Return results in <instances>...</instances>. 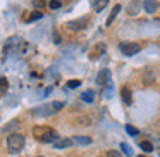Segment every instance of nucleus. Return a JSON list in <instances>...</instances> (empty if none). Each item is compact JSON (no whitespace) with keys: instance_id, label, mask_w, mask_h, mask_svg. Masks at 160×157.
<instances>
[{"instance_id":"9d476101","label":"nucleus","mask_w":160,"mask_h":157,"mask_svg":"<svg viewBox=\"0 0 160 157\" xmlns=\"http://www.w3.org/2000/svg\"><path fill=\"white\" fill-rule=\"evenodd\" d=\"M72 143H76V145H90V143H91V138H90V136H81V135H78V136H74V138H72Z\"/></svg>"},{"instance_id":"ddd939ff","label":"nucleus","mask_w":160,"mask_h":157,"mask_svg":"<svg viewBox=\"0 0 160 157\" xmlns=\"http://www.w3.org/2000/svg\"><path fill=\"white\" fill-rule=\"evenodd\" d=\"M81 100L88 102V104H91V102L95 100V92L93 90H86L83 95H81Z\"/></svg>"},{"instance_id":"f03ea898","label":"nucleus","mask_w":160,"mask_h":157,"mask_svg":"<svg viewBox=\"0 0 160 157\" xmlns=\"http://www.w3.org/2000/svg\"><path fill=\"white\" fill-rule=\"evenodd\" d=\"M64 107V102H50V104L40 105V107L33 109V116H40V118H47V116H52L55 112H59L60 109Z\"/></svg>"},{"instance_id":"aec40b11","label":"nucleus","mask_w":160,"mask_h":157,"mask_svg":"<svg viewBox=\"0 0 160 157\" xmlns=\"http://www.w3.org/2000/svg\"><path fill=\"white\" fill-rule=\"evenodd\" d=\"M79 85H81L79 80H71V81H67V88H78Z\"/></svg>"},{"instance_id":"4468645a","label":"nucleus","mask_w":160,"mask_h":157,"mask_svg":"<svg viewBox=\"0 0 160 157\" xmlns=\"http://www.w3.org/2000/svg\"><path fill=\"white\" fill-rule=\"evenodd\" d=\"M43 18V12L42 11H36V12H33L29 18H26V21L28 23H33V21H38V19H42Z\"/></svg>"},{"instance_id":"f257e3e1","label":"nucleus","mask_w":160,"mask_h":157,"mask_svg":"<svg viewBox=\"0 0 160 157\" xmlns=\"http://www.w3.org/2000/svg\"><path fill=\"white\" fill-rule=\"evenodd\" d=\"M33 135H35V138L42 143H53L59 138L55 129L48 128V126H35V128H33Z\"/></svg>"},{"instance_id":"1a4fd4ad","label":"nucleus","mask_w":160,"mask_h":157,"mask_svg":"<svg viewBox=\"0 0 160 157\" xmlns=\"http://www.w3.org/2000/svg\"><path fill=\"white\" fill-rule=\"evenodd\" d=\"M71 145H72V140H69V138H57L53 142L55 149H66V147H71Z\"/></svg>"},{"instance_id":"39448f33","label":"nucleus","mask_w":160,"mask_h":157,"mask_svg":"<svg viewBox=\"0 0 160 157\" xmlns=\"http://www.w3.org/2000/svg\"><path fill=\"white\" fill-rule=\"evenodd\" d=\"M86 24H88V18H83V19H76V21H69L67 28L71 31H81V29L86 28Z\"/></svg>"},{"instance_id":"6e6552de","label":"nucleus","mask_w":160,"mask_h":157,"mask_svg":"<svg viewBox=\"0 0 160 157\" xmlns=\"http://www.w3.org/2000/svg\"><path fill=\"white\" fill-rule=\"evenodd\" d=\"M121 97H122V100H124V104H128V105H131V104H132L131 90H129L128 86H122V88H121Z\"/></svg>"},{"instance_id":"a211bd4d","label":"nucleus","mask_w":160,"mask_h":157,"mask_svg":"<svg viewBox=\"0 0 160 157\" xmlns=\"http://www.w3.org/2000/svg\"><path fill=\"white\" fill-rule=\"evenodd\" d=\"M139 147H141V150H145V152H152V150H153V145L150 142H141V143H139Z\"/></svg>"},{"instance_id":"7ed1b4c3","label":"nucleus","mask_w":160,"mask_h":157,"mask_svg":"<svg viewBox=\"0 0 160 157\" xmlns=\"http://www.w3.org/2000/svg\"><path fill=\"white\" fill-rule=\"evenodd\" d=\"M24 143H26V140L21 133H12V135L7 136V147H9V152H12V154H18L19 150H22Z\"/></svg>"},{"instance_id":"6ab92c4d","label":"nucleus","mask_w":160,"mask_h":157,"mask_svg":"<svg viewBox=\"0 0 160 157\" xmlns=\"http://www.w3.org/2000/svg\"><path fill=\"white\" fill-rule=\"evenodd\" d=\"M7 80H5V78H0V93H5V92H7Z\"/></svg>"},{"instance_id":"2eb2a0df","label":"nucleus","mask_w":160,"mask_h":157,"mask_svg":"<svg viewBox=\"0 0 160 157\" xmlns=\"http://www.w3.org/2000/svg\"><path fill=\"white\" fill-rule=\"evenodd\" d=\"M126 131H128L131 136H138L139 135V129L134 128V126H131V124H126Z\"/></svg>"},{"instance_id":"dca6fc26","label":"nucleus","mask_w":160,"mask_h":157,"mask_svg":"<svg viewBox=\"0 0 160 157\" xmlns=\"http://www.w3.org/2000/svg\"><path fill=\"white\" fill-rule=\"evenodd\" d=\"M121 150L124 152V155H128V157L132 155V150H131V147H129L128 143H121Z\"/></svg>"},{"instance_id":"5701e85b","label":"nucleus","mask_w":160,"mask_h":157,"mask_svg":"<svg viewBox=\"0 0 160 157\" xmlns=\"http://www.w3.org/2000/svg\"><path fill=\"white\" fill-rule=\"evenodd\" d=\"M103 50H105L103 45H98V47H97V52H103ZM97 57H100V54H95V55H91V59H97Z\"/></svg>"},{"instance_id":"0eeeda50","label":"nucleus","mask_w":160,"mask_h":157,"mask_svg":"<svg viewBox=\"0 0 160 157\" xmlns=\"http://www.w3.org/2000/svg\"><path fill=\"white\" fill-rule=\"evenodd\" d=\"M143 7H145V11L148 12V14H155L158 5H157L155 0H145V2H143Z\"/></svg>"},{"instance_id":"b1692460","label":"nucleus","mask_w":160,"mask_h":157,"mask_svg":"<svg viewBox=\"0 0 160 157\" xmlns=\"http://www.w3.org/2000/svg\"><path fill=\"white\" fill-rule=\"evenodd\" d=\"M138 157H145V155H138Z\"/></svg>"},{"instance_id":"412c9836","label":"nucleus","mask_w":160,"mask_h":157,"mask_svg":"<svg viewBox=\"0 0 160 157\" xmlns=\"http://www.w3.org/2000/svg\"><path fill=\"white\" fill-rule=\"evenodd\" d=\"M48 5H50V9H60L62 7V2H60V0H52Z\"/></svg>"},{"instance_id":"f3484780","label":"nucleus","mask_w":160,"mask_h":157,"mask_svg":"<svg viewBox=\"0 0 160 157\" xmlns=\"http://www.w3.org/2000/svg\"><path fill=\"white\" fill-rule=\"evenodd\" d=\"M31 2H33V5H35L36 9H40V11L45 9V5H47V0H31Z\"/></svg>"},{"instance_id":"20e7f679","label":"nucleus","mask_w":160,"mask_h":157,"mask_svg":"<svg viewBox=\"0 0 160 157\" xmlns=\"http://www.w3.org/2000/svg\"><path fill=\"white\" fill-rule=\"evenodd\" d=\"M119 49H121V52L124 54V55H128V57H131V55H134V54H138L139 50H141V47L138 45V43H131V42H124V43H121L119 45Z\"/></svg>"},{"instance_id":"f8f14e48","label":"nucleus","mask_w":160,"mask_h":157,"mask_svg":"<svg viewBox=\"0 0 160 157\" xmlns=\"http://www.w3.org/2000/svg\"><path fill=\"white\" fill-rule=\"evenodd\" d=\"M107 4H108V0H95V4H93V9H95V12H100V11H103V9L107 7Z\"/></svg>"},{"instance_id":"423d86ee","label":"nucleus","mask_w":160,"mask_h":157,"mask_svg":"<svg viewBox=\"0 0 160 157\" xmlns=\"http://www.w3.org/2000/svg\"><path fill=\"white\" fill-rule=\"evenodd\" d=\"M108 81H110V71L102 69L100 73H98V76H97V83L100 85V86H105V85H108Z\"/></svg>"},{"instance_id":"9b49d317","label":"nucleus","mask_w":160,"mask_h":157,"mask_svg":"<svg viewBox=\"0 0 160 157\" xmlns=\"http://www.w3.org/2000/svg\"><path fill=\"white\" fill-rule=\"evenodd\" d=\"M121 9H122V7H121V5H119V4L115 5L114 9H112L110 16H108V19H107V26H110V24H112V21H114V19L117 18V14H119V12H121Z\"/></svg>"},{"instance_id":"4be33fe9","label":"nucleus","mask_w":160,"mask_h":157,"mask_svg":"<svg viewBox=\"0 0 160 157\" xmlns=\"http://www.w3.org/2000/svg\"><path fill=\"white\" fill-rule=\"evenodd\" d=\"M107 157H122V155H121V152H119V150H108Z\"/></svg>"},{"instance_id":"393cba45","label":"nucleus","mask_w":160,"mask_h":157,"mask_svg":"<svg viewBox=\"0 0 160 157\" xmlns=\"http://www.w3.org/2000/svg\"><path fill=\"white\" fill-rule=\"evenodd\" d=\"M38 157H42V155H38Z\"/></svg>"}]
</instances>
